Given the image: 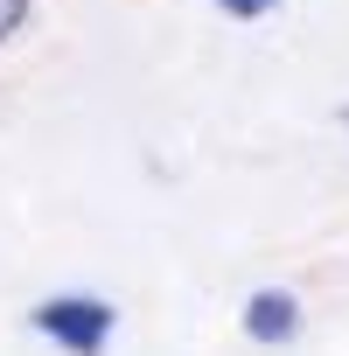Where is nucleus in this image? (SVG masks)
I'll return each instance as SVG.
<instances>
[{
	"label": "nucleus",
	"mask_w": 349,
	"mask_h": 356,
	"mask_svg": "<svg viewBox=\"0 0 349 356\" xmlns=\"http://www.w3.org/2000/svg\"><path fill=\"white\" fill-rule=\"evenodd\" d=\"M29 328H35L56 356H105L112 335H119V307H112L105 293L63 286V293H42V300L29 307Z\"/></svg>",
	"instance_id": "1"
},
{
	"label": "nucleus",
	"mask_w": 349,
	"mask_h": 356,
	"mask_svg": "<svg viewBox=\"0 0 349 356\" xmlns=\"http://www.w3.org/2000/svg\"><path fill=\"white\" fill-rule=\"evenodd\" d=\"M238 328H245V342H259V349H293L300 328H307V307H300L293 286H252L245 307H238Z\"/></svg>",
	"instance_id": "2"
},
{
	"label": "nucleus",
	"mask_w": 349,
	"mask_h": 356,
	"mask_svg": "<svg viewBox=\"0 0 349 356\" xmlns=\"http://www.w3.org/2000/svg\"><path fill=\"white\" fill-rule=\"evenodd\" d=\"M210 8H217L224 22H238V29H259L266 15H279V8H286V0H210Z\"/></svg>",
	"instance_id": "3"
},
{
	"label": "nucleus",
	"mask_w": 349,
	"mask_h": 356,
	"mask_svg": "<svg viewBox=\"0 0 349 356\" xmlns=\"http://www.w3.org/2000/svg\"><path fill=\"white\" fill-rule=\"evenodd\" d=\"M29 22H35V0H0V49H8Z\"/></svg>",
	"instance_id": "4"
},
{
	"label": "nucleus",
	"mask_w": 349,
	"mask_h": 356,
	"mask_svg": "<svg viewBox=\"0 0 349 356\" xmlns=\"http://www.w3.org/2000/svg\"><path fill=\"white\" fill-rule=\"evenodd\" d=\"M335 126H342V133H349V105H335Z\"/></svg>",
	"instance_id": "5"
}]
</instances>
